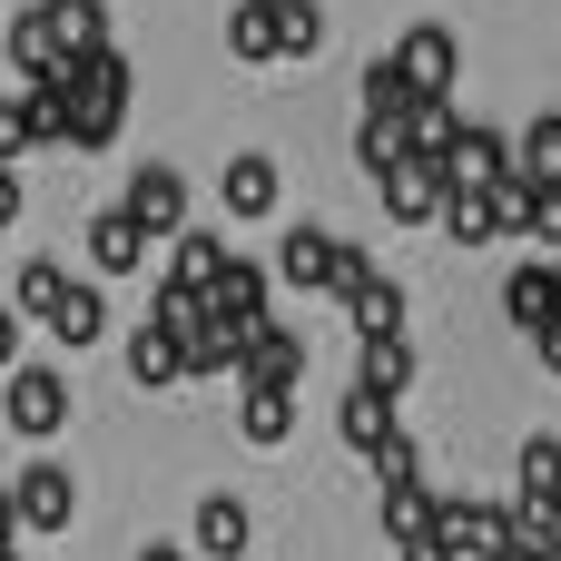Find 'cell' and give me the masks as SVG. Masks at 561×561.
Here are the masks:
<instances>
[{
    "label": "cell",
    "instance_id": "obj_43",
    "mask_svg": "<svg viewBox=\"0 0 561 561\" xmlns=\"http://www.w3.org/2000/svg\"><path fill=\"white\" fill-rule=\"evenodd\" d=\"M0 561H20V542H0Z\"/></svg>",
    "mask_w": 561,
    "mask_h": 561
},
{
    "label": "cell",
    "instance_id": "obj_45",
    "mask_svg": "<svg viewBox=\"0 0 561 561\" xmlns=\"http://www.w3.org/2000/svg\"><path fill=\"white\" fill-rule=\"evenodd\" d=\"M0 69H10V59H0Z\"/></svg>",
    "mask_w": 561,
    "mask_h": 561
},
{
    "label": "cell",
    "instance_id": "obj_29",
    "mask_svg": "<svg viewBox=\"0 0 561 561\" xmlns=\"http://www.w3.org/2000/svg\"><path fill=\"white\" fill-rule=\"evenodd\" d=\"M513 237H533L542 256H561V187H523V207H513Z\"/></svg>",
    "mask_w": 561,
    "mask_h": 561
},
{
    "label": "cell",
    "instance_id": "obj_2",
    "mask_svg": "<svg viewBox=\"0 0 561 561\" xmlns=\"http://www.w3.org/2000/svg\"><path fill=\"white\" fill-rule=\"evenodd\" d=\"M424 158H434L444 197H493V187L513 178V128H483V118H463V108H454V128H444Z\"/></svg>",
    "mask_w": 561,
    "mask_h": 561
},
{
    "label": "cell",
    "instance_id": "obj_11",
    "mask_svg": "<svg viewBox=\"0 0 561 561\" xmlns=\"http://www.w3.org/2000/svg\"><path fill=\"white\" fill-rule=\"evenodd\" d=\"M266 286H276V276H266L256 256H227V266H217V286H207V316H227L237 335H256V325H276Z\"/></svg>",
    "mask_w": 561,
    "mask_h": 561
},
{
    "label": "cell",
    "instance_id": "obj_18",
    "mask_svg": "<svg viewBox=\"0 0 561 561\" xmlns=\"http://www.w3.org/2000/svg\"><path fill=\"white\" fill-rule=\"evenodd\" d=\"M118 365H128V385H138V394H168V385L187 375V355H178V335H168V325H138V335L118 345Z\"/></svg>",
    "mask_w": 561,
    "mask_h": 561
},
{
    "label": "cell",
    "instance_id": "obj_14",
    "mask_svg": "<svg viewBox=\"0 0 561 561\" xmlns=\"http://www.w3.org/2000/svg\"><path fill=\"white\" fill-rule=\"evenodd\" d=\"M503 316H513L523 335H542V325L561 316V266L552 256H523V266L503 276Z\"/></svg>",
    "mask_w": 561,
    "mask_h": 561
},
{
    "label": "cell",
    "instance_id": "obj_24",
    "mask_svg": "<svg viewBox=\"0 0 561 561\" xmlns=\"http://www.w3.org/2000/svg\"><path fill=\"white\" fill-rule=\"evenodd\" d=\"M513 178H523V187H561V108H542V118L513 138Z\"/></svg>",
    "mask_w": 561,
    "mask_h": 561
},
{
    "label": "cell",
    "instance_id": "obj_26",
    "mask_svg": "<svg viewBox=\"0 0 561 561\" xmlns=\"http://www.w3.org/2000/svg\"><path fill=\"white\" fill-rule=\"evenodd\" d=\"M355 158H365V168L385 178V168L424 158V128H414V118H365V128H355Z\"/></svg>",
    "mask_w": 561,
    "mask_h": 561
},
{
    "label": "cell",
    "instance_id": "obj_8",
    "mask_svg": "<svg viewBox=\"0 0 561 561\" xmlns=\"http://www.w3.org/2000/svg\"><path fill=\"white\" fill-rule=\"evenodd\" d=\"M276 197H286L276 158H266V148H237V158H227V178H217V207H227L237 227H256V217H276Z\"/></svg>",
    "mask_w": 561,
    "mask_h": 561
},
{
    "label": "cell",
    "instance_id": "obj_27",
    "mask_svg": "<svg viewBox=\"0 0 561 561\" xmlns=\"http://www.w3.org/2000/svg\"><path fill=\"white\" fill-rule=\"evenodd\" d=\"M385 542H394V552L434 542V493H424V483H385Z\"/></svg>",
    "mask_w": 561,
    "mask_h": 561
},
{
    "label": "cell",
    "instance_id": "obj_22",
    "mask_svg": "<svg viewBox=\"0 0 561 561\" xmlns=\"http://www.w3.org/2000/svg\"><path fill=\"white\" fill-rule=\"evenodd\" d=\"M187 561H247V503L237 493H207L197 503V552Z\"/></svg>",
    "mask_w": 561,
    "mask_h": 561
},
{
    "label": "cell",
    "instance_id": "obj_12",
    "mask_svg": "<svg viewBox=\"0 0 561 561\" xmlns=\"http://www.w3.org/2000/svg\"><path fill=\"white\" fill-rule=\"evenodd\" d=\"M10 503H20V533H69V523H79V483H69V463H30V473L10 483Z\"/></svg>",
    "mask_w": 561,
    "mask_h": 561
},
{
    "label": "cell",
    "instance_id": "obj_41",
    "mask_svg": "<svg viewBox=\"0 0 561 561\" xmlns=\"http://www.w3.org/2000/svg\"><path fill=\"white\" fill-rule=\"evenodd\" d=\"M493 561H542V552H523V542H513V552H493Z\"/></svg>",
    "mask_w": 561,
    "mask_h": 561
},
{
    "label": "cell",
    "instance_id": "obj_32",
    "mask_svg": "<svg viewBox=\"0 0 561 561\" xmlns=\"http://www.w3.org/2000/svg\"><path fill=\"white\" fill-rule=\"evenodd\" d=\"M237 424H247V444H256V454H276V444L296 434V394H247V414H237Z\"/></svg>",
    "mask_w": 561,
    "mask_h": 561
},
{
    "label": "cell",
    "instance_id": "obj_13",
    "mask_svg": "<svg viewBox=\"0 0 561 561\" xmlns=\"http://www.w3.org/2000/svg\"><path fill=\"white\" fill-rule=\"evenodd\" d=\"M375 187H385V217H394V227H444V178H434V158H404V168H385Z\"/></svg>",
    "mask_w": 561,
    "mask_h": 561
},
{
    "label": "cell",
    "instance_id": "obj_28",
    "mask_svg": "<svg viewBox=\"0 0 561 561\" xmlns=\"http://www.w3.org/2000/svg\"><path fill=\"white\" fill-rule=\"evenodd\" d=\"M59 286H69V276H59V266H49V256H30V266H20V276H10V316H20V325H39V316H49V306H59Z\"/></svg>",
    "mask_w": 561,
    "mask_h": 561
},
{
    "label": "cell",
    "instance_id": "obj_6",
    "mask_svg": "<svg viewBox=\"0 0 561 561\" xmlns=\"http://www.w3.org/2000/svg\"><path fill=\"white\" fill-rule=\"evenodd\" d=\"M394 69L414 79V99H454V69H463V39H454L444 20H414V30L394 39Z\"/></svg>",
    "mask_w": 561,
    "mask_h": 561
},
{
    "label": "cell",
    "instance_id": "obj_7",
    "mask_svg": "<svg viewBox=\"0 0 561 561\" xmlns=\"http://www.w3.org/2000/svg\"><path fill=\"white\" fill-rule=\"evenodd\" d=\"M237 375H247V394H296V375H306V335H296V325H256V335L237 345Z\"/></svg>",
    "mask_w": 561,
    "mask_h": 561
},
{
    "label": "cell",
    "instance_id": "obj_21",
    "mask_svg": "<svg viewBox=\"0 0 561 561\" xmlns=\"http://www.w3.org/2000/svg\"><path fill=\"white\" fill-rule=\"evenodd\" d=\"M39 325H49V345H69V355H79V345H99V335H108V296H99V286H59V306H49Z\"/></svg>",
    "mask_w": 561,
    "mask_h": 561
},
{
    "label": "cell",
    "instance_id": "obj_31",
    "mask_svg": "<svg viewBox=\"0 0 561 561\" xmlns=\"http://www.w3.org/2000/svg\"><path fill=\"white\" fill-rule=\"evenodd\" d=\"M227 49H237L247 69H266V59H276V10H256V0H237V20H227Z\"/></svg>",
    "mask_w": 561,
    "mask_h": 561
},
{
    "label": "cell",
    "instance_id": "obj_36",
    "mask_svg": "<svg viewBox=\"0 0 561 561\" xmlns=\"http://www.w3.org/2000/svg\"><path fill=\"white\" fill-rule=\"evenodd\" d=\"M10 365H20V316L0 306V375H10Z\"/></svg>",
    "mask_w": 561,
    "mask_h": 561
},
{
    "label": "cell",
    "instance_id": "obj_1",
    "mask_svg": "<svg viewBox=\"0 0 561 561\" xmlns=\"http://www.w3.org/2000/svg\"><path fill=\"white\" fill-rule=\"evenodd\" d=\"M59 108H69V148H118V128H128V99H138V69L118 59V49H89V59H69L59 79Z\"/></svg>",
    "mask_w": 561,
    "mask_h": 561
},
{
    "label": "cell",
    "instance_id": "obj_30",
    "mask_svg": "<svg viewBox=\"0 0 561 561\" xmlns=\"http://www.w3.org/2000/svg\"><path fill=\"white\" fill-rule=\"evenodd\" d=\"M316 49H325V10L316 0H286L276 10V59H316Z\"/></svg>",
    "mask_w": 561,
    "mask_h": 561
},
{
    "label": "cell",
    "instance_id": "obj_37",
    "mask_svg": "<svg viewBox=\"0 0 561 561\" xmlns=\"http://www.w3.org/2000/svg\"><path fill=\"white\" fill-rule=\"evenodd\" d=\"M533 345H542V375H561V316L542 325V335H533Z\"/></svg>",
    "mask_w": 561,
    "mask_h": 561
},
{
    "label": "cell",
    "instance_id": "obj_34",
    "mask_svg": "<svg viewBox=\"0 0 561 561\" xmlns=\"http://www.w3.org/2000/svg\"><path fill=\"white\" fill-rule=\"evenodd\" d=\"M375 473H385V483H424V444H414V434L375 444Z\"/></svg>",
    "mask_w": 561,
    "mask_h": 561
},
{
    "label": "cell",
    "instance_id": "obj_33",
    "mask_svg": "<svg viewBox=\"0 0 561 561\" xmlns=\"http://www.w3.org/2000/svg\"><path fill=\"white\" fill-rule=\"evenodd\" d=\"M217 266H227V237H217V227H187L168 276H187V286H217Z\"/></svg>",
    "mask_w": 561,
    "mask_h": 561
},
{
    "label": "cell",
    "instance_id": "obj_19",
    "mask_svg": "<svg viewBox=\"0 0 561 561\" xmlns=\"http://www.w3.org/2000/svg\"><path fill=\"white\" fill-rule=\"evenodd\" d=\"M39 20H49L59 59H89V49H118V39H108V0H39Z\"/></svg>",
    "mask_w": 561,
    "mask_h": 561
},
{
    "label": "cell",
    "instance_id": "obj_44",
    "mask_svg": "<svg viewBox=\"0 0 561 561\" xmlns=\"http://www.w3.org/2000/svg\"><path fill=\"white\" fill-rule=\"evenodd\" d=\"M256 10H286V0H256Z\"/></svg>",
    "mask_w": 561,
    "mask_h": 561
},
{
    "label": "cell",
    "instance_id": "obj_3",
    "mask_svg": "<svg viewBox=\"0 0 561 561\" xmlns=\"http://www.w3.org/2000/svg\"><path fill=\"white\" fill-rule=\"evenodd\" d=\"M345 316H355V335L375 345V335H404V286L385 276V266H365L355 247H345V266H335V286H325Z\"/></svg>",
    "mask_w": 561,
    "mask_h": 561
},
{
    "label": "cell",
    "instance_id": "obj_17",
    "mask_svg": "<svg viewBox=\"0 0 561 561\" xmlns=\"http://www.w3.org/2000/svg\"><path fill=\"white\" fill-rule=\"evenodd\" d=\"M0 59H10V69L30 79V89H49V79L69 69V59H59V39H49V20H39V0H30V10H20V20L0 30Z\"/></svg>",
    "mask_w": 561,
    "mask_h": 561
},
{
    "label": "cell",
    "instance_id": "obj_15",
    "mask_svg": "<svg viewBox=\"0 0 561 561\" xmlns=\"http://www.w3.org/2000/svg\"><path fill=\"white\" fill-rule=\"evenodd\" d=\"M0 118H10V168H20L30 148H69V108H59V89H20Z\"/></svg>",
    "mask_w": 561,
    "mask_h": 561
},
{
    "label": "cell",
    "instance_id": "obj_25",
    "mask_svg": "<svg viewBox=\"0 0 561 561\" xmlns=\"http://www.w3.org/2000/svg\"><path fill=\"white\" fill-rule=\"evenodd\" d=\"M335 434H345L355 454H375V444H394L404 424H394V404H385V394H365V385H345V404H335Z\"/></svg>",
    "mask_w": 561,
    "mask_h": 561
},
{
    "label": "cell",
    "instance_id": "obj_4",
    "mask_svg": "<svg viewBox=\"0 0 561 561\" xmlns=\"http://www.w3.org/2000/svg\"><path fill=\"white\" fill-rule=\"evenodd\" d=\"M0 414H10V434H20V444H49V434L69 424V375H59V365H10Z\"/></svg>",
    "mask_w": 561,
    "mask_h": 561
},
{
    "label": "cell",
    "instance_id": "obj_39",
    "mask_svg": "<svg viewBox=\"0 0 561 561\" xmlns=\"http://www.w3.org/2000/svg\"><path fill=\"white\" fill-rule=\"evenodd\" d=\"M404 561H454V542H444V533H434V542H414V552Z\"/></svg>",
    "mask_w": 561,
    "mask_h": 561
},
{
    "label": "cell",
    "instance_id": "obj_20",
    "mask_svg": "<svg viewBox=\"0 0 561 561\" xmlns=\"http://www.w3.org/2000/svg\"><path fill=\"white\" fill-rule=\"evenodd\" d=\"M138 256H148L138 217H128V207H99V217H89V266H99V276H138Z\"/></svg>",
    "mask_w": 561,
    "mask_h": 561
},
{
    "label": "cell",
    "instance_id": "obj_10",
    "mask_svg": "<svg viewBox=\"0 0 561 561\" xmlns=\"http://www.w3.org/2000/svg\"><path fill=\"white\" fill-rule=\"evenodd\" d=\"M335 266H345V247H335L325 227H286L266 276H276V286H296V296H325V286H335Z\"/></svg>",
    "mask_w": 561,
    "mask_h": 561
},
{
    "label": "cell",
    "instance_id": "obj_38",
    "mask_svg": "<svg viewBox=\"0 0 561 561\" xmlns=\"http://www.w3.org/2000/svg\"><path fill=\"white\" fill-rule=\"evenodd\" d=\"M0 542H20V503H10V483H0Z\"/></svg>",
    "mask_w": 561,
    "mask_h": 561
},
{
    "label": "cell",
    "instance_id": "obj_23",
    "mask_svg": "<svg viewBox=\"0 0 561 561\" xmlns=\"http://www.w3.org/2000/svg\"><path fill=\"white\" fill-rule=\"evenodd\" d=\"M355 385H365V394H385V404H394V394H414V345H404V335L355 345Z\"/></svg>",
    "mask_w": 561,
    "mask_h": 561
},
{
    "label": "cell",
    "instance_id": "obj_5",
    "mask_svg": "<svg viewBox=\"0 0 561 561\" xmlns=\"http://www.w3.org/2000/svg\"><path fill=\"white\" fill-rule=\"evenodd\" d=\"M434 533L454 542V561H463V552H473V561H493V552H513V533H523V523H513V503H473V493H444V503H434Z\"/></svg>",
    "mask_w": 561,
    "mask_h": 561
},
{
    "label": "cell",
    "instance_id": "obj_42",
    "mask_svg": "<svg viewBox=\"0 0 561 561\" xmlns=\"http://www.w3.org/2000/svg\"><path fill=\"white\" fill-rule=\"evenodd\" d=\"M0 158H10V118H0Z\"/></svg>",
    "mask_w": 561,
    "mask_h": 561
},
{
    "label": "cell",
    "instance_id": "obj_9",
    "mask_svg": "<svg viewBox=\"0 0 561 561\" xmlns=\"http://www.w3.org/2000/svg\"><path fill=\"white\" fill-rule=\"evenodd\" d=\"M118 207L138 217V237H148V247H158V237H187V178H178V168H138Z\"/></svg>",
    "mask_w": 561,
    "mask_h": 561
},
{
    "label": "cell",
    "instance_id": "obj_40",
    "mask_svg": "<svg viewBox=\"0 0 561 561\" xmlns=\"http://www.w3.org/2000/svg\"><path fill=\"white\" fill-rule=\"evenodd\" d=\"M138 561H187V552H178V542H148V552H138Z\"/></svg>",
    "mask_w": 561,
    "mask_h": 561
},
{
    "label": "cell",
    "instance_id": "obj_16",
    "mask_svg": "<svg viewBox=\"0 0 561 561\" xmlns=\"http://www.w3.org/2000/svg\"><path fill=\"white\" fill-rule=\"evenodd\" d=\"M561 493V434H523L513 444V513H552Z\"/></svg>",
    "mask_w": 561,
    "mask_h": 561
},
{
    "label": "cell",
    "instance_id": "obj_46",
    "mask_svg": "<svg viewBox=\"0 0 561 561\" xmlns=\"http://www.w3.org/2000/svg\"><path fill=\"white\" fill-rule=\"evenodd\" d=\"M552 266H561V256H552Z\"/></svg>",
    "mask_w": 561,
    "mask_h": 561
},
{
    "label": "cell",
    "instance_id": "obj_35",
    "mask_svg": "<svg viewBox=\"0 0 561 561\" xmlns=\"http://www.w3.org/2000/svg\"><path fill=\"white\" fill-rule=\"evenodd\" d=\"M10 217H20V168L0 158V227H10Z\"/></svg>",
    "mask_w": 561,
    "mask_h": 561
}]
</instances>
